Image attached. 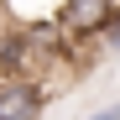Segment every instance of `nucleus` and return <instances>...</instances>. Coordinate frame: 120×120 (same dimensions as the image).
Masks as SVG:
<instances>
[{
	"instance_id": "nucleus-3",
	"label": "nucleus",
	"mask_w": 120,
	"mask_h": 120,
	"mask_svg": "<svg viewBox=\"0 0 120 120\" xmlns=\"http://www.w3.org/2000/svg\"><path fill=\"white\" fill-rule=\"evenodd\" d=\"M99 47H105V52H120V0L110 5L105 26H99Z\"/></svg>"
},
{
	"instance_id": "nucleus-1",
	"label": "nucleus",
	"mask_w": 120,
	"mask_h": 120,
	"mask_svg": "<svg viewBox=\"0 0 120 120\" xmlns=\"http://www.w3.org/2000/svg\"><path fill=\"white\" fill-rule=\"evenodd\" d=\"M47 89L42 78H0V120H42Z\"/></svg>"
},
{
	"instance_id": "nucleus-4",
	"label": "nucleus",
	"mask_w": 120,
	"mask_h": 120,
	"mask_svg": "<svg viewBox=\"0 0 120 120\" xmlns=\"http://www.w3.org/2000/svg\"><path fill=\"white\" fill-rule=\"evenodd\" d=\"M84 120H120V99H115V105H99V110L84 115Z\"/></svg>"
},
{
	"instance_id": "nucleus-2",
	"label": "nucleus",
	"mask_w": 120,
	"mask_h": 120,
	"mask_svg": "<svg viewBox=\"0 0 120 120\" xmlns=\"http://www.w3.org/2000/svg\"><path fill=\"white\" fill-rule=\"evenodd\" d=\"M68 0H0L5 26H57Z\"/></svg>"
}]
</instances>
